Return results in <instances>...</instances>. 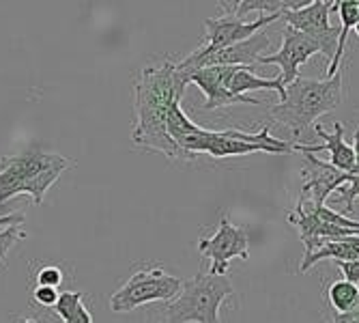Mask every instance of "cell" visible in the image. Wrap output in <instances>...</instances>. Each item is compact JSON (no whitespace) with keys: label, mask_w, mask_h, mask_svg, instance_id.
<instances>
[{"label":"cell","mask_w":359,"mask_h":323,"mask_svg":"<svg viewBox=\"0 0 359 323\" xmlns=\"http://www.w3.org/2000/svg\"><path fill=\"white\" fill-rule=\"evenodd\" d=\"M185 84L177 74V62L147 65L134 82V145L164 153L170 159H189L168 134V110L183 100Z\"/></svg>","instance_id":"6da1fadb"},{"label":"cell","mask_w":359,"mask_h":323,"mask_svg":"<svg viewBox=\"0 0 359 323\" xmlns=\"http://www.w3.org/2000/svg\"><path fill=\"white\" fill-rule=\"evenodd\" d=\"M72 166L67 157L30 145L18 155L0 159V207L7 201L28 194L35 205L43 203L46 192Z\"/></svg>","instance_id":"7a4b0ae2"},{"label":"cell","mask_w":359,"mask_h":323,"mask_svg":"<svg viewBox=\"0 0 359 323\" xmlns=\"http://www.w3.org/2000/svg\"><path fill=\"white\" fill-rule=\"evenodd\" d=\"M342 74L330 80L297 78L286 86V97L271 108V117L286 125L292 136L302 138L318 117L342 104Z\"/></svg>","instance_id":"3957f363"},{"label":"cell","mask_w":359,"mask_h":323,"mask_svg":"<svg viewBox=\"0 0 359 323\" xmlns=\"http://www.w3.org/2000/svg\"><path fill=\"white\" fill-rule=\"evenodd\" d=\"M235 294L228 276L198 272L164 308V323H219V306Z\"/></svg>","instance_id":"277c9868"},{"label":"cell","mask_w":359,"mask_h":323,"mask_svg":"<svg viewBox=\"0 0 359 323\" xmlns=\"http://www.w3.org/2000/svg\"><path fill=\"white\" fill-rule=\"evenodd\" d=\"M338 37H340V26H334L330 32H325V35H306V32L292 30L286 26L282 32L280 50L269 56H263L258 60V65H278L282 70L278 80L286 88L292 80L299 78V67L310 56L314 54L330 56L338 44Z\"/></svg>","instance_id":"5b68a950"},{"label":"cell","mask_w":359,"mask_h":323,"mask_svg":"<svg viewBox=\"0 0 359 323\" xmlns=\"http://www.w3.org/2000/svg\"><path fill=\"white\" fill-rule=\"evenodd\" d=\"M183 280L168 274L164 268L136 270L116 294L110 298L112 312H132L151 302H172L181 294Z\"/></svg>","instance_id":"8992f818"},{"label":"cell","mask_w":359,"mask_h":323,"mask_svg":"<svg viewBox=\"0 0 359 323\" xmlns=\"http://www.w3.org/2000/svg\"><path fill=\"white\" fill-rule=\"evenodd\" d=\"M198 250H201V254L211 258L209 274L226 276L228 261H231V258L237 256V258H243V261L250 258V252H248L250 239H248L245 229H239V226H235L231 220H228V216H222L219 224H217V231L211 237L201 239Z\"/></svg>","instance_id":"52a82bcc"},{"label":"cell","mask_w":359,"mask_h":323,"mask_svg":"<svg viewBox=\"0 0 359 323\" xmlns=\"http://www.w3.org/2000/svg\"><path fill=\"white\" fill-rule=\"evenodd\" d=\"M295 151L304 155V192H310V203L314 207H323L332 194L348 181V175L332 166L330 162H323L308 149V145H295Z\"/></svg>","instance_id":"ba28073f"},{"label":"cell","mask_w":359,"mask_h":323,"mask_svg":"<svg viewBox=\"0 0 359 323\" xmlns=\"http://www.w3.org/2000/svg\"><path fill=\"white\" fill-rule=\"evenodd\" d=\"M282 18V13H273V15H258V20L254 22H243L235 15L224 13L222 18H209L205 20V30H207V41L203 44V48L207 52H215L222 48H228L233 44L245 41L256 32H260L265 26L278 22Z\"/></svg>","instance_id":"9c48e42d"},{"label":"cell","mask_w":359,"mask_h":323,"mask_svg":"<svg viewBox=\"0 0 359 323\" xmlns=\"http://www.w3.org/2000/svg\"><path fill=\"white\" fill-rule=\"evenodd\" d=\"M239 67H207L189 76L187 84H196L205 95H207V102L205 108L207 110H215V108H224V106H235V104H250V106H260L258 100L250 95H233L228 91V82H231L233 74Z\"/></svg>","instance_id":"30bf717a"},{"label":"cell","mask_w":359,"mask_h":323,"mask_svg":"<svg viewBox=\"0 0 359 323\" xmlns=\"http://www.w3.org/2000/svg\"><path fill=\"white\" fill-rule=\"evenodd\" d=\"M336 3H325V0H312L304 9L284 11L280 20L286 22L288 28L306 32V35H325L334 26L330 24V11Z\"/></svg>","instance_id":"8fae6325"},{"label":"cell","mask_w":359,"mask_h":323,"mask_svg":"<svg viewBox=\"0 0 359 323\" xmlns=\"http://www.w3.org/2000/svg\"><path fill=\"white\" fill-rule=\"evenodd\" d=\"M314 132L323 140V145H308V149L312 153H316V151H330V164L336 166L338 171L346 173V175H353L355 169H357V159H355L353 147L346 145V140H344V125L342 123H334V132L332 134L325 132L323 125H316Z\"/></svg>","instance_id":"7c38bea8"},{"label":"cell","mask_w":359,"mask_h":323,"mask_svg":"<svg viewBox=\"0 0 359 323\" xmlns=\"http://www.w3.org/2000/svg\"><path fill=\"white\" fill-rule=\"evenodd\" d=\"M325 258H334L336 263H344V261H357L359 258V235H351L338 242H330L323 248H318L316 252H312L310 256H304L299 272L306 274L308 270H312L318 261H325Z\"/></svg>","instance_id":"4fadbf2b"},{"label":"cell","mask_w":359,"mask_h":323,"mask_svg":"<svg viewBox=\"0 0 359 323\" xmlns=\"http://www.w3.org/2000/svg\"><path fill=\"white\" fill-rule=\"evenodd\" d=\"M310 0H237V3H222L228 15L243 20L250 11H258L260 15H273L284 11L304 9Z\"/></svg>","instance_id":"5bb4252c"},{"label":"cell","mask_w":359,"mask_h":323,"mask_svg":"<svg viewBox=\"0 0 359 323\" xmlns=\"http://www.w3.org/2000/svg\"><path fill=\"white\" fill-rule=\"evenodd\" d=\"M336 9L340 13V37L336 44V52L332 56V62L327 67V80L334 78L342 65V56H344V48H346V39L348 32L355 28V24L359 22V9H357V0H342V3H336Z\"/></svg>","instance_id":"9a60e30c"},{"label":"cell","mask_w":359,"mask_h":323,"mask_svg":"<svg viewBox=\"0 0 359 323\" xmlns=\"http://www.w3.org/2000/svg\"><path fill=\"white\" fill-rule=\"evenodd\" d=\"M228 91H231L233 95H248L252 91H276L278 97H280V102L286 97V88L282 86L280 80H267V78H260V76H254L250 67H239L231 82H228Z\"/></svg>","instance_id":"2e32d148"},{"label":"cell","mask_w":359,"mask_h":323,"mask_svg":"<svg viewBox=\"0 0 359 323\" xmlns=\"http://www.w3.org/2000/svg\"><path fill=\"white\" fill-rule=\"evenodd\" d=\"M359 298V286L357 284H351L346 280H338L330 286L327 291V300L330 304L336 308V315H344L351 310V306L357 302Z\"/></svg>","instance_id":"e0dca14e"},{"label":"cell","mask_w":359,"mask_h":323,"mask_svg":"<svg viewBox=\"0 0 359 323\" xmlns=\"http://www.w3.org/2000/svg\"><path fill=\"white\" fill-rule=\"evenodd\" d=\"M82 298H84L82 291H65V294H60L58 302L54 304V312L62 319V323H69L74 319L78 308L84 304Z\"/></svg>","instance_id":"ac0fdd59"},{"label":"cell","mask_w":359,"mask_h":323,"mask_svg":"<svg viewBox=\"0 0 359 323\" xmlns=\"http://www.w3.org/2000/svg\"><path fill=\"white\" fill-rule=\"evenodd\" d=\"M24 237H26V233L22 229H18V224L7 226V229H0V263H5V258H7L9 250L13 248V244Z\"/></svg>","instance_id":"d6986e66"},{"label":"cell","mask_w":359,"mask_h":323,"mask_svg":"<svg viewBox=\"0 0 359 323\" xmlns=\"http://www.w3.org/2000/svg\"><path fill=\"white\" fill-rule=\"evenodd\" d=\"M62 270L58 265H46L37 272V286H56L62 284Z\"/></svg>","instance_id":"ffe728a7"},{"label":"cell","mask_w":359,"mask_h":323,"mask_svg":"<svg viewBox=\"0 0 359 323\" xmlns=\"http://www.w3.org/2000/svg\"><path fill=\"white\" fill-rule=\"evenodd\" d=\"M58 298H60V294L56 286H35V291H32V304H39V306L54 308Z\"/></svg>","instance_id":"44dd1931"},{"label":"cell","mask_w":359,"mask_h":323,"mask_svg":"<svg viewBox=\"0 0 359 323\" xmlns=\"http://www.w3.org/2000/svg\"><path fill=\"white\" fill-rule=\"evenodd\" d=\"M340 272L344 274V280L351 282V284H357L359 286V258L357 261H344V263H338Z\"/></svg>","instance_id":"7402d4cb"},{"label":"cell","mask_w":359,"mask_h":323,"mask_svg":"<svg viewBox=\"0 0 359 323\" xmlns=\"http://www.w3.org/2000/svg\"><path fill=\"white\" fill-rule=\"evenodd\" d=\"M357 317H359V298H357V302L351 306V310H348V312H344V315H336V317H334V319H336L334 323H351V321H353V319H357Z\"/></svg>","instance_id":"603a6c76"},{"label":"cell","mask_w":359,"mask_h":323,"mask_svg":"<svg viewBox=\"0 0 359 323\" xmlns=\"http://www.w3.org/2000/svg\"><path fill=\"white\" fill-rule=\"evenodd\" d=\"M26 218L24 213H7V216H0V229H7V226H13V224H22Z\"/></svg>","instance_id":"cb8c5ba5"},{"label":"cell","mask_w":359,"mask_h":323,"mask_svg":"<svg viewBox=\"0 0 359 323\" xmlns=\"http://www.w3.org/2000/svg\"><path fill=\"white\" fill-rule=\"evenodd\" d=\"M69 323H93V315H90V310L82 304L80 308H78V312L74 315V319L69 321Z\"/></svg>","instance_id":"d4e9b609"},{"label":"cell","mask_w":359,"mask_h":323,"mask_svg":"<svg viewBox=\"0 0 359 323\" xmlns=\"http://www.w3.org/2000/svg\"><path fill=\"white\" fill-rule=\"evenodd\" d=\"M353 151H355V159H357V169L353 175H359V129L355 132V143H353Z\"/></svg>","instance_id":"484cf974"},{"label":"cell","mask_w":359,"mask_h":323,"mask_svg":"<svg viewBox=\"0 0 359 323\" xmlns=\"http://www.w3.org/2000/svg\"><path fill=\"white\" fill-rule=\"evenodd\" d=\"M18 323H39V321H35V319H22V321H18Z\"/></svg>","instance_id":"4316f807"},{"label":"cell","mask_w":359,"mask_h":323,"mask_svg":"<svg viewBox=\"0 0 359 323\" xmlns=\"http://www.w3.org/2000/svg\"><path fill=\"white\" fill-rule=\"evenodd\" d=\"M353 30H355V35H357V37H359V22H357V24H355V28H353Z\"/></svg>","instance_id":"83f0119b"},{"label":"cell","mask_w":359,"mask_h":323,"mask_svg":"<svg viewBox=\"0 0 359 323\" xmlns=\"http://www.w3.org/2000/svg\"><path fill=\"white\" fill-rule=\"evenodd\" d=\"M351 323H359V317H357V319H353V321H351Z\"/></svg>","instance_id":"f1b7e54d"},{"label":"cell","mask_w":359,"mask_h":323,"mask_svg":"<svg viewBox=\"0 0 359 323\" xmlns=\"http://www.w3.org/2000/svg\"><path fill=\"white\" fill-rule=\"evenodd\" d=\"M357 9H359V0H357Z\"/></svg>","instance_id":"f546056e"},{"label":"cell","mask_w":359,"mask_h":323,"mask_svg":"<svg viewBox=\"0 0 359 323\" xmlns=\"http://www.w3.org/2000/svg\"><path fill=\"white\" fill-rule=\"evenodd\" d=\"M155 323H164V321H155Z\"/></svg>","instance_id":"4dcf8cb0"}]
</instances>
